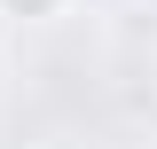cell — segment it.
Masks as SVG:
<instances>
[{
    "label": "cell",
    "mask_w": 157,
    "mask_h": 149,
    "mask_svg": "<svg viewBox=\"0 0 157 149\" xmlns=\"http://www.w3.org/2000/svg\"><path fill=\"white\" fill-rule=\"evenodd\" d=\"M63 0H0V16H55Z\"/></svg>",
    "instance_id": "cell-1"
}]
</instances>
